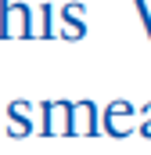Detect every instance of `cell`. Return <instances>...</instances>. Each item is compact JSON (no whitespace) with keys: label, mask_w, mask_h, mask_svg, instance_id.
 Segmentation results:
<instances>
[{"label":"cell","mask_w":151,"mask_h":155,"mask_svg":"<svg viewBox=\"0 0 151 155\" xmlns=\"http://www.w3.org/2000/svg\"><path fill=\"white\" fill-rule=\"evenodd\" d=\"M137 134H140V137H151V101L140 108V126H137Z\"/></svg>","instance_id":"cell-9"},{"label":"cell","mask_w":151,"mask_h":155,"mask_svg":"<svg viewBox=\"0 0 151 155\" xmlns=\"http://www.w3.org/2000/svg\"><path fill=\"white\" fill-rule=\"evenodd\" d=\"M33 134V105L29 101H11L7 105V137L22 141Z\"/></svg>","instance_id":"cell-5"},{"label":"cell","mask_w":151,"mask_h":155,"mask_svg":"<svg viewBox=\"0 0 151 155\" xmlns=\"http://www.w3.org/2000/svg\"><path fill=\"white\" fill-rule=\"evenodd\" d=\"M133 7H137V15H140V22H144V33L151 40V0H133Z\"/></svg>","instance_id":"cell-8"},{"label":"cell","mask_w":151,"mask_h":155,"mask_svg":"<svg viewBox=\"0 0 151 155\" xmlns=\"http://www.w3.org/2000/svg\"><path fill=\"white\" fill-rule=\"evenodd\" d=\"M72 105L76 101H43L40 105V134L43 137H72Z\"/></svg>","instance_id":"cell-2"},{"label":"cell","mask_w":151,"mask_h":155,"mask_svg":"<svg viewBox=\"0 0 151 155\" xmlns=\"http://www.w3.org/2000/svg\"><path fill=\"white\" fill-rule=\"evenodd\" d=\"M58 22H61L58 36H65V40H83L86 36V7L83 4H65Z\"/></svg>","instance_id":"cell-6"},{"label":"cell","mask_w":151,"mask_h":155,"mask_svg":"<svg viewBox=\"0 0 151 155\" xmlns=\"http://www.w3.org/2000/svg\"><path fill=\"white\" fill-rule=\"evenodd\" d=\"M40 29H36V36H43V40H50V36H58V29H54V11H50V4L43 0L40 4Z\"/></svg>","instance_id":"cell-7"},{"label":"cell","mask_w":151,"mask_h":155,"mask_svg":"<svg viewBox=\"0 0 151 155\" xmlns=\"http://www.w3.org/2000/svg\"><path fill=\"white\" fill-rule=\"evenodd\" d=\"M133 123L140 126V112L130 105V101H112V105H104V116H101V126H104V134L108 137H126V134H133Z\"/></svg>","instance_id":"cell-3"},{"label":"cell","mask_w":151,"mask_h":155,"mask_svg":"<svg viewBox=\"0 0 151 155\" xmlns=\"http://www.w3.org/2000/svg\"><path fill=\"white\" fill-rule=\"evenodd\" d=\"M101 134V112L94 101H76L72 105V137H97Z\"/></svg>","instance_id":"cell-4"},{"label":"cell","mask_w":151,"mask_h":155,"mask_svg":"<svg viewBox=\"0 0 151 155\" xmlns=\"http://www.w3.org/2000/svg\"><path fill=\"white\" fill-rule=\"evenodd\" d=\"M36 36L33 25V7L29 4H14V0H0V40H29Z\"/></svg>","instance_id":"cell-1"}]
</instances>
